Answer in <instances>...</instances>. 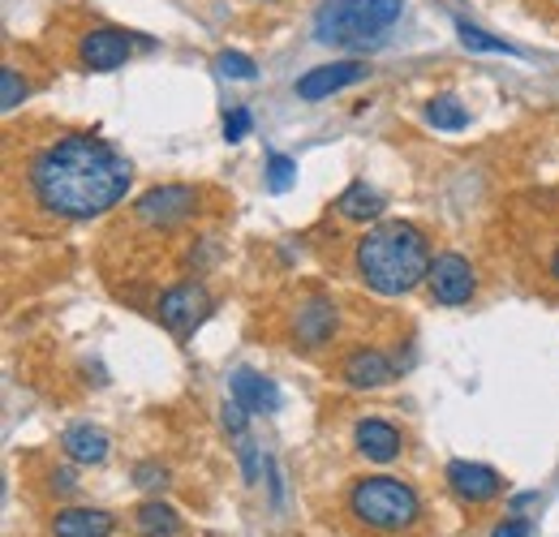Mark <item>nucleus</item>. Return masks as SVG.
<instances>
[{
  "label": "nucleus",
  "mask_w": 559,
  "mask_h": 537,
  "mask_svg": "<svg viewBox=\"0 0 559 537\" xmlns=\"http://www.w3.org/2000/svg\"><path fill=\"white\" fill-rule=\"evenodd\" d=\"M426 284H430V293H435L439 306H465V301L474 297V288H478L469 259H461V254H439V259H430Z\"/></svg>",
  "instance_id": "423d86ee"
},
{
  "label": "nucleus",
  "mask_w": 559,
  "mask_h": 537,
  "mask_svg": "<svg viewBox=\"0 0 559 537\" xmlns=\"http://www.w3.org/2000/svg\"><path fill=\"white\" fill-rule=\"evenodd\" d=\"M551 275H556V279H559V254H556V259H551Z\"/></svg>",
  "instance_id": "c756f323"
},
{
  "label": "nucleus",
  "mask_w": 559,
  "mask_h": 537,
  "mask_svg": "<svg viewBox=\"0 0 559 537\" xmlns=\"http://www.w3.org/2000/svg\"><path fill=\"white\" fill-rule=\"evenodd\" d=\"M357 275L379 293V297H405L414 293L421 279L430 275V246L414 224L405 219H388L379 228H370L357 241Z\"/></svg>",
  "instance_id": "f03ea898"
},
{
  "label": "nucleus",
  "mask_w": 559,
  "mask_h": 537,
  "mask_svg": "<svg viewBox=\"0 0 559 537\" xmlns=\"http://www.w3.org/2000/svg\"><path fill=\"white\" fill-rule=\"evenodd\" d=\"M250 130H254V117H250L246 108H233V112L224 117V138H228V142H241V138H250Z\"/></svg>",
  "instance_id": "393cba45"
},
{
  "label": "nucleus",
  "mask_w": 559,
  "mask_h": 537,
  "mask_svg": "<svg viewBox=\"0 0 559 537\" xmlns=\"http://www.w3.org/2000/svg\"><path fill=\"white\" fill-rule=\"evenodd\" d=\"M448 486H452V494H456L461 503H469V508H483V503H490V499L503 490V477L490 469V465H474V461H452V465H448Z\"/></svg>",
  "instance_id": "9d476101"
},
{
  "label": "nucleus",
  "mask_w": 559,
  "mask_h": 537,
  "mask_svg": "<svg viewBox=\"0 0 559 537\" xmlns=\"http://www.w3.org/2000/svg\"><path fill=\"white\" fill-rule=\"evenodd\" d=\"M241 465H246V481L254 486L259 481V448L250 439H241Z\"/></svg>",
  "instance_id": "bb28decb"
},
{
  "label": "nucleus",
  "mask_w": 559,
  "mask_h": 537,
  "mask_svg": "<svg viewBox=\"0 0 559 537\" xmlns=\"http://www.w3.org/2000/svg\"><path fill=\"white\" fill-rule=\"evenodd\" d=\"M134 529H139V537H177L181 534V516L168 503L151 499L134 512Z\"/></svg>",
  "instance_id": "f3484780"
},
{
  "label": "nucleus",
  "mask_w": 559,
  "mask_h": 537,
  "mask_svg": "<svg viewBox=\"0 0 559 537\" xmlns=\"http://www.w3.org/2000/svg\"><path fill=\"white\" fill-rule=\"evenodd\" d=\"M353 443H357V452H361L366 461H374V465H388V461H396V456H401V448H405L401 430H396V426H388V421H379V417H366V421H357V430H353Z\"/></svg>",
  "instance_id": "9b49d317"
},
{
  "label": "nucleus",
  "mask_w": 559,
  "mask_h": 537,
  "mask_svg": "<svg viewBox=\"0 0 559 537\" xmlns=\"http://www.w3.org/2000/svg\"><path fill=\"white\" fill-rule=\"evenodd\" d=\"M112 529H117V521L99 508H66L52 521L57 537H112Z\"/></svg>",
  "instance_id": "4468645a"
},
{
  "label": "nucleus",
  "mask_w": 559,
  "mask_h": 537,
  "mask_svg": "<svg viewBox=\"0 0 559 537\" xmlns=\"http://www.w3.org/2000/svg\"><path fill=\"white\" fill-rule=\"evenodd\" d=\"M349 512L370 534H405L418 525L421 499L401 477H361L349 490Z\"/></svg>",
  "instance_id": "20e7f679"
},
{
  "label": "nucleus",
  "mask_w": 559,
  "mask_h": 537,
  "mask_svg": "<svg viewBox=\"0 0 559 537\" xmlns=\"http://www.w3.org/2000/svg\"><path fill=\"white\" fill-rule=\"evenodd\" d=\"M199 206V194L190 186H159V190H146L139 199V219L142 224H155V228H168V224H181L190 219Z\"/></svg>",
  "instance_id": "6e6552de"
},
{
  "label": "nucleus",
  "mask_w": 559,
  "mask_h": 537,
  "mask_svg": "<svg viewBox=\"0 0 559 537\" xmlns=\"http://www.w3.org/2000/svg\"><path fill=\"white\" fill-rule=\"evenodd\" d=\"M215 69H219L224 77H233V82H254V77H259V65H254L246 52H219V57H215Z\"/></svg>",
  "instance_id": "4be33fe9"
},
{
  "label": "nucleus",
  "mask_w": 559,
  "mask_h": 537,
  "mask_svg": "<svg viewBox=\"0 0 559 537\" xmlns=\"http://www.w3.org/2000/svg\"><path fill=\"white\" fill-rule=\"evenodd\" d=\"M134 168L121 151H112L104 138L70 134L44 146L31 164V190L39 206L66 215V219H91L130 194Z\"/></svg>",
  "instance_id": "f257e3e1"
},
{
  "label": "nucleus",
  "mask_w": 559,
  "mask_h": 537,
  "mask_svg": "<svg viewBox=\"0 0 559 537\" xmlns=\"http://www.w3.org/2000/svg\"><path fill=\"white\" fill-rule=\"evenodd\" d=\"M52 486H57V490H73V477L70 473H57V477H52Z\"/></svg>",
  "instance_id": "c85d7f7f"
},
{
  "label": "nucleus",
  "mask_w": 559,
  "mask_h": 537,
  "mask_svg": "<svg viewBox=\"0 0 559 537\" xmlns=\"http://www.w3.org/2000/svg\"><path fill=\"white\" fill-rule=\"evenodd\" d=\"M370 69H366V61H357V57H349V61H332V65H314L306 69L301 77H297V99H306V104H319V99H328V95H336V91H345V86H353V82H361Z\"/></svg>",
  "instance_id": "0eeeda50"
},
{
  "label": "nucleus",
  "mask_w": 559,
  "mask_h": 537,
  "mask_svg": "<svg viewBox=\"0 0 559 537\" xmlns=\"http://www.w3.org/2000/svg\"><path fill=\"white\" fill-rule=\"evenodd\" d=\"M134 52V39L126 31H112V26H99V31H86L82 44H78V61L95 73H112L130 61Z\"/></svg>",
  "instance_id": "1a4fd4ad"
},
{
  "label": "nucleus",
  "mask_w": 559,
  "mask_h": 537,
  "mask_svg": "<svg viewBox=\"0 0 559 537\" xmlns=\"http://www.w3.org/2000/svg\"><path fill=\"white\" fill-rule=\"evenodd\" d=\"M61 448H66V456L78 461V465H104L108 461V434L95 430V426H86V421H78V426H70L61 434Z\"/></svg>",
  "instance_id": "2eb2a0df"
},
{
  "label": "nucleus",
  "mask_w": 559,
  "mask_h": 537,
  "mask_svg": "<svg viewBox=\"0 0 559 537\" xmlns=\"http://www.w3.org/2000/svg\"><path fill=\"white\" fill-rule=\"evenodd\" d=\"M456 35H461V44H465L469 52H503V57H516L512 44H503V39H495V35H487V31L469 26L465 17H456Z\"/></svg>",
  "instance_id": "aec40b11"
},
{
  "label": "nucleus",
  "mask_w": 559,
  "mask_h": 537,
  "mask_svg": "<svg viewBox=\"0 0 559 537\" xmlns=\"http://www.w3.org/2000/svg\"><path fill=\"white\" fill-rule=\"evenodd\" d=\"M336 206H341V215L353 219V224H366V219H379V215H383V199H379L366 181H353Z\"/></svg>",
  "instance_id": "a211bd4d"
},
{
  "label": "nucleus",
  "mask_w": 559,
  "mask_h": 537,
  "mask_svg": "<svg viewBox=\"0 0 559 537\" xmlns=\"http://www.w3.org/2000/svg\"><path fill=\"white\" fill-rule=\"evenodd\" d=\"M293 181H297V159H288V155H267V190L272 194H288L293 190Z\"/></svg>",
  "instance_id": "412c9836"
},
{
  "label": "nucleus",
  "mask_w": 559,
  "mask_h": 537,
  "mask_svg": "<svg viewBox=\"0 0 559 537\" xmlns=\"http://www.w3.org/2000/svg\"><path fill=\"white\" fill-rule=\"evenodd\" d=\"M405 13V0H328L314 13V39L336 48H379L383 31Z\"/></svg>",
  "instance_id": "7ed1b4c3"
},
{
  "label": "nucleus",
  "mask_w": 559,
  "mask_h": 537,
  "mask_svg": "<svg viewBox=\"0 0 559 537\" xmlns=\"http://www.w3.org/2000/svg\"><path fill=\"white\" fill-rule=\"evenodd\" d=\"M134 477H139L142 490H164V486H168V473L155 469V465H139V469H134Z\"/></svg>",
  "instance_id": "a878e982"
},
{
  "label": "nucleus",
  "mask_w": 559,
  "mask_h": 537,
  "mask_svg": "<svg viewBox=\"0 0 559 537\" xmlns=\"http://www.w3.org/2000/svg\"><path fill=\"white\" fill-rule=\"evenodd\" d=\"M211 310V297L203 284H177L159 297V323L173 332V336H190Z\"/></svg>",
  "instance_id": "39448f33"
},
{
  "label": "nucleus",
  "mask_w": 559,
  "mask_h": 537,
  "mask_svg": "<svg viewBox=\"0 0 559 537\" xmlns=\"http://www.w3.org/2000/svg\"><path fill=\"white\" fill-rule=\"evenodd\" d=\"M250 417H254V413L237 401V396L219 404V421H224V430H228V434H237V439H246V421H250Z\"/></svg>",
  "instance_id": "b1692460"
},
{
  "label": "nucleus",
  "mask_w": 559,
  "mask_h": 537,
  "mask_svg": "<svg viewBox=\"0 0 559 537\" xmlns=\"http://www.w3.org/2000/svg\"><path fill=\"white\" fill-rule=\"evenodd\" d=\"M530 534H534V529H530V521H503L490 537H530Z\"/></svg>",
  "instance_id": "cd10ccee"
},
{
  "label": "nucleus",
  "mask_w": 559,
  "mask_h": 537,
  "mask_svg": "<svg viewBox=\"0 0 559 537\" xmlns=\"http://www.w3.org/2000/svg\"><path fill=\"white\" fill-rule=\"evenodd\" d=\"M22 99H26V82L17 77V69L4 65L0 69V108H4V112H13Z\"/></svg>",
  "instance_id": "5701e85b"
},
{
  "label": "nucleus",
  "mask_w": 559,
  "mask_h": 537,
  "mask_svg": "<svg viewBox=\"0 0 559 537\" xmlns=\"http://www.w3.org/2000/svg\"><path fill=\"white\" fill-rule=\"evenodd\" d=\"M341 379H345L349 387H388V383L396 379V366H392L379 348H357V353L345 357Z\"/></svg>",
  "instance_id": "f8f14e48"
},
{
  "label": "nucleus",
  "mask_w": 559,
  "mask_h": 537,
  "mask_svg": "<svg viewBox=\"0 0 559 537\" xmlns=\"http://www.w3.org/2000/svg\"><path fill=\"white\" fill-rule=\"evenodd\" d=\"M426 121H430L435 130L456 134V130H465V126H469V112H465L452 95H439V99H430V104H426Z\"/></svg>",
  "instance_id": "6ab92c4d"
},
{
  "label": "nucleus",
  "mask_w": 559,
  "mask_h": 537,
  "mask_svg": "<svg viewBox=\"0 0 559 537\" xmlns=\"http://www.w3.org/2000/svg\"><path fill=\"white\" fill-rule=\"evenodd\" d=\"M332 332H336V306H332V301H310V306L297 314V339H301L306 348L328 344Z\"/></svg>",
  "instance_id": "dca6fc26"
},
{
  "label": "nucleus",
  "mask_w": 559,
  "mask_h": 537,
  "mask_svg": "<svg viewBox=\"0 0 559 537\" xmlns=\"http://www.w3.org/2000/svg\"><path fill=\"white\" fill-rule=\"evenodd\" d=\"M233 396L246 404L250 413H280V404H284V396H280L276 379H267V374H254V370H237L233 374Z\"/></svg>",
  "instance_id": "ddd939ff"
}]
</instances>
